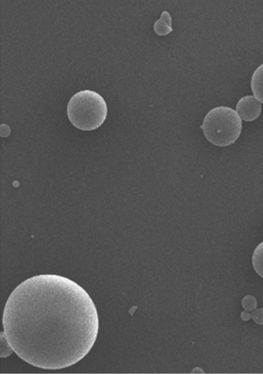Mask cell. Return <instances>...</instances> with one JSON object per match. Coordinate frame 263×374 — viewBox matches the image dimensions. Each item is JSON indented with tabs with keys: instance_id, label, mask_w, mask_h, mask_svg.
I'll list each match as a JSON object with an SVG mask.
<instances>
[{
	"instance_id": "obj_1",
	"label": "cell",
	"mask_w": 263,
	"mask_h": 374,
	"mask_svg": "<svg viewBox=\"0 0 263 374\" xmlns=\"http://www.w3.org/2000/svg\"><path fill=\"white\" fill-rule=\"evenodd\" d=\"M3 334L12 350L34 367L60 369L82 360L99 331L89 294L57 274L28 278L11 292L3 316Z\"/></svg>"
},
{
	"instance_id": "obj_2",
	"label": "cell",
	"mask_w": 263,
	"mask_h": 374,
	"mask_svg": "<svg viewBox=\"0 0 263 374\" xmlns=\"http://www.w3.org/2000/svg\"><path fill=\"white\" fill-rule=\"evenodd\" d=\"M68 117L77 128L91 131L101 126L106 120L107 107L103 97L88 89L75 93L68 102Z\"/></svg>"
},
{
	"instance_id": "obj_3",
	"label": "cell",
	"mask_w": 263,
	"mask_h": 374,
	"mask_svg": "<svg viewBox=\"0 0 263 374\" xmlns=\"http://www.w3.org/2000/svg\"><path fill=\"white\" fill-rule=\"evenodd\" d=\"M200 127L209 142L217 146L224 147L233 144L239 137L242 123L235 110L220 106L208 112Z\"/></svg>"
},
{
	"instance_id": "obj_4",
	"label": "cell",
	"mask_w": 263,
	"mask_h": 374,
	"mask_svg": "<svg viewBox=\"0 0 263 374\" xmlns=\"http://www.w3.org/2000/svg\"><path fill=\"white\" fill-rule=\"evenodd\" d=\"M236 109L241 120L251 122L259 116L261 111V105L254 96L246 95L238 101Z\"/></svg>"
},
{
	"instance_id": "obj_5",
	"label": "cell",
	"mask_w": 263,
	"mask_h": 374,
	"mask_svg": "<svg viewBox=\"0 0 263 374\" xmlns=\"http://www.w3.org/2000/svg\"><path fill=\"white\" fill-rule=\"evenodd\" d=\"M251 87L254 96L263 103V64L254 71L251 77Z\"/></svg>"
},
{
	"instance_id": "obj_6",
	"label": "cell",
	"mask_w": 263,
	"mask_h": 374,
	"mask_svg": "<svg viewBox=\"0 0 263 374\" xmlns=\"http://www.w3.org/2000/svg\"><path fill=\"white\" fill-rule=\"evenodd\" d=\"M172 19L170 14L164 11L161 15L160 19L157 20L154 25L155 32L159 35H165L172 31Z\"/></svg>"
},
{
	"instance_id": "obj_7",
	"label": "cell",
	"mask_w": 263,
	"mask_h": 374,
	"mask_svg": "<svg viewBox=\"0 0 263 374\" xmlns=\"http://www.w3.org/2000/svg\"><path fill=\"white\" fill-rule=\"evenodd\" d=\"M252 264L256 273L263 278V242L256 247L253 252Z\"/></svg>"
},
{
	"instance_id": "obj_8",
	"label": "cell",
	"mask_w": 263,
	"mask_h": 374,
	"mask_svg": "<svg viewBox=\"0 0 263 374\" xmlns=\"http://www.w3.org/2000/svg\"><path fill=\"white\" fill-rule=\"evenodd\" d=\"M241 304L245 310L249 312L256 308L257 302L254 297L251 295H247L242 299Z\"/></svg>"
},
{
	"instance_id": "obj_9",
	"label": "cell",
	"mask_w": 263,
	"mask_h": 374,
	"mask_svg": "<svg viewBox=\"0 0 263 374\" xmlns=\"http://www.w3.org/2000/svg\"><path fill=\"white\" fill-rule=\"evenodd\" d=\"M251 317L254 321L259 324H263V307L254 310L251 313Z\"/></svg>"
},
{
	"instance_id": "obj_10",
	"label": "cell",
	"mask_w": 263,
	"mask_h": 374,
	"mask_svg": "<svg viewBox=\"0 0 263 374\" xmlns=\"http://www.w3.org/2000/svg\"><path fill=\"white\" fill-rule=\"evenodd\" d=\"M241 318L243 321H248L251 318V313L249 311L245 310L241 312Z\"/></svg>"
}]
</instances>
